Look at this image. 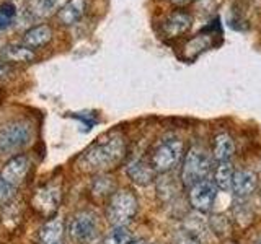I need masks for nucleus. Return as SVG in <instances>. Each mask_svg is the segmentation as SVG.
I'll use <instances>...</instances> for the list:
<instances>
[{"mask_svg": "<svg viewBox=\"0 0 261 244\" xmlns=\"http://www.w3.org/2000/svg\"><path fill=\"white\" fill-rule=\"evenodd\" d=\"M129 244H145V241L144 239H139V241H130Z\"/></svg>", "mask_w": 261, "mask_h": 244, "instance_id": "26", "label": "nucleus"}, {"mask_svg": "<svg viewBox=\"0 0 261 244\" xmlns=\"http://www.w3.org/2000/svg\"><path fill=\"white\" fill-rule=\"evenodd\" d=\"M255 244H261V238H259V239H258V241H256Z\"/></svg>", "mask_w": 261, "mask_h": 244, "instance_id": "27", "label": "nucleus"}, {"mask_svg": "<svg viewBox=\"0 0 261 244\" xmlns=\"http://www.w3.org/2000/svg\"><path fill=\"white\" fill-rule=\"evenodd\" d=\"M30 168H31V163L27 155H16V157L10 158L5 163L0 179H4L8 186L16 187L24 181Z\"/></svg>", "mask_w": 261, "mask_h": 244, "instance_id": "9", "label": "nucleus"}, {"mask_svg": "<svg viewBox=\"0 0 261 244\" xmlns=\"http://www.w3.org/2000/svg\"><path fill=\"white\" fill-rule=\"evenodd\" d=\"M137 197L133 191L122 189L111 195L106 207V217L114 226H126L137 214Z\"/></svg>", "mask_w": 261, "mask_h": 244, "instance_id": "4", "label": "nucleus"}, {"mask_svg": "<svg viewBox=\"0 0 261 244\" xmlns=\"http://www.w3.org/2000/svg\"><path fill=\"white\" fill-rule=\"evenodd\" d=\"M259 199H261V194H259Z\"/></svg>", "mask_w": 261, "mask_h": 244, "instance_id": "29", "label": "nucleus"}, {"mask_svg": "<svg viewBox=\"0 0 261 244\" xmlns=\"http://www.w3.org/2000/svg\"><path fill=\"white\" fill-rule=\"evenodd\" d=\"M16 18V8L12 2H5L0 5V31L12 26Z\"/></svg>", "mask_w": 261, "mask_h": 244, "instance_id": "21", "label": "nucleus"}, {"mask_svg": "<svg viewBox=\"0 0 261 244\" xmlns=\"http://www.w3.org/2000/svg\"><path fill=\"white\" fill-rule=\"evenodd\" d=\"M51 38H53L51 28L46 26V24H39V26H35V28H31V29H28L27 33H24L23 44L28 46V47L36 49V47L47 44L49 41H51Z\"/></svg>", "mask_w": 261, "mask_h": 244, "instance_id": "15", "label": "nucleus"}, {"mask_svg": "<svg viewBox=\"0 0 261 244\" xmlns=\"http://www.w3.org/2000/svg\"><path fill=\"white\" fill-rule=\"evenodd\" d=\"M233 153H235L233 138L227 132L216 135L214 143H212V157H214V160L217 163L230 161V158L233 157Z\"/></svg>", "mask_w": 261, "mask_h": 244, "instance_id": "14", "label": "nucleus"}, {"mask_svg": "<svg viewBox=\"0 0 261 244\" xmlns=\"http://www.w3.org/2000/svg\"><path fill=\"white\" fill-rule=\"evenodd\" d=\"M133 241L127 226H114L105 238V244H129Z\"/></svg>", "mask_w": 261, "mask_h": 244, "instance_id": "20", "label": "nucleus"}, {"mask_svg": "<svg viewBox=\"0 0 261 244\" xmlns=\"http://www.w3.org/2000/svg\"><path fill=\"white\" fill-rule=\"evenodd\" d=\"M33 129L24 120L8 122L0 127V155H10L23 150L31 142Z\"/></svg>", "mask_w": 261, "mask_h": 244, "instance_id": "5", "label": "nucleus"}, {"mask_svg": "<svg viewBox=\"0 0 261 244\" xmlns=\"http://www.w3.org/2000/svg\"><path fill=\"white\" fill-rule=\"evenodd\" d=\"M4 57L8 60H13V62H30L35 59V52L28 49L27 46H21V44H10L4 47L2 51Z\"/></svg>", "mask_w": 261, "mask_h": 244, "instance_id": "18", "label": "nucleus"}, {"mask_svg": "<svg viewBox=\"0 0 261 244\" xmlns=\"http://www.w3.org/2000/svg\"><path fill=\"white\" fill-rule=\"evenodd\" d=\"M258 176L251 169H239L233 173L230 191L237 199H247L256 191Z\"/></svg>", "mask_w": 261, "mask_h": 244, "instance_id": "10", "label": "nucleus"}, {"mask_svg": "<svg viewBox=\"0 0 261 244\" xmlns=\"http://www.w3.org/2000/svg\"><path fill=\"white\" fill-rule=\"evenodd\" d=\"M191 24H193V18L190 13H186L183 10H176L165 18V21L162 24V31L167 38H176L185 35L191 28Z\"/></svg>", "mask_w": 261, "mask_h": 244, "instance_id": "11", "label": "nucleus"}, {"mask_svg": "<svg viewBox=\"0 0 261 244\" xmlns=\"http://www.w3.org/2000/svg\"><path fill=\"white\" fill-rule=\"evenodd\" d=\"M59 4V0H33L31 12L36 16H46L54 12V8Z\"/></svg>", "mask_w": 261, "mask_h": 244, "instance_id": "22", "label": "nucleus"}, {"mask_svg": "<svg viewBox=\"0 0 261 244\" xmlns=\"http://www.w3.org/2000/svg\"><path fill=\"white\" fill-rule=\"evenodd\" d=\"M61 187L57 184H46L44 187L35 194L33 197V208H35L38 214L43 217H51L56 214V210L59 208V202H61Z\"/></svg>", "mask_w": 261, "mask_h": 244, "instance_id": "8", "label": "nucleus"}, {"mask_svg": "<svg viewBox=\"0 0 261 244\" xmlns=\"http://www.w3.org/2000/svg\"><path fill=\"white\" fill-rule=\"evenodd\" d=\"M39 244H64V222L54 217L39 230Z\"/></svg>", "mask_w": 261, "mask_h": 244, "instance_id": "13", "label": "nucleus"}, {"mask_svg": "<svg viewBox=\"0 0 261 244\" xmlns=\"http://www.w3.org/2000/svg\"><path fill=\"white\" fill-rule=\"evenodd\" d=\"M214 171L212 158L202 146H191L185 155L181 166V181L186 187H191L196 182L207 179Z\"/></svg>", "mask_w": 261, "mask_h": 244, "instance_id": "2", "label": "nucleus"}, {"mask_svg": "<svg viewBox=\"0 0 261 244\" xmlns=\"http://www.w3.org/2000/svg\"><path fill=\"white\" fill-rule=\"evenodd\" d=\"M188 197H190V203L194 210L201 211V214H207L214 207V202L217 197V187L214 181L204 179V181H199L190 187Z\"/></svg>", "mask_w": 261, "mask_h": 244, "instance_id": "7", "label": "nucleus"}, {"mask_svg": "<svg viewBox=\"0 0 261 244\" xmlns=\"http://www.w3.org/2000/svg\"><path fill=\"white\" fill-rule=\"evenodd\" d=\"M233 168H232V163L230 161H224V163H219L214 169V184L217 189L228 192L232 187V179H233Z\"/></svg>", "mask_w": 261, "mask_h": 244, "instance_id": "17", "label": "nucleus"}, {"mask_svg": "<svg viewBox=\"0 0 261 244\" xmlns=\"http://www.w3.org/2000/svg\"><path fill=\"white\" fill-rule=\"evenodd\" d=\"M183 157V142L178 137L168 135L153 146L150 153V166L155 173H168Z\"/></svg>", "mask_w": 261, "mask_h": 244, "instance_id": "3", "label": "nucleus"}, {"mask_svg": "<svg viewBox=\"0 0 261 244\" xmlns=\"http://www.w3.org/2000/svg\"><path fill=\"white\" fill-rule=\"evenodd\" d=\"M13 194H15V187L8 186L4 179H0V205L10 202L12 197H13Z\"/></svg>", "mask_w": 261, "mask_h": 244, "instance_id": "24", "label": "nucleus"}, {"mask_svg": "<svg viewBox=\"0 0 261 244\" xmlns=\"http://www.w3.org/2000/svg\"><path fill=\"white\" fill-rule=\"evenodd\" d=\"M0 72H2V65H0Z\"/></svg>", "mask_w": 261, "mask_h": 244, "instance_id": "28", "label": "nucleus"}, {"mask_svg": "<svg viewBox=\"0 0 261 244\" xmlns=\"http://www.w3.org/2000/svg\"><path fill=\"white\" fill-rule=\"evenodd\" d=\"M175 244H201V241L198 236H196V233H193L190 230H183L176 234Z\"/></svg>", "mask_w": 261, "mask_h": 244, "instance_id": "23", "label": "nucleus"}, {"mask_svg": "<svg viewBox=\"0 0 261 244\" xmlns=\"http://www.w3.org/2000/svg\"><path fill=\"white\" fill-rule=\"evenodd\" d=\"M211 35H198L196 38L190 39L185 46V52L188 54L190 59H194L196 55H199L211 46Z\"/></svg>", "mask_w": 261, "mask_h": 244, "instance_id": "19", "label": "nucleus"}, {"mask_svg": "<svg viewBox=\"0 0 261 244\" xmlns=\"http://www.w3.org/2000/svg\"><path fill=\"white\" fill-rule=\"evenodd\" d=\"M126 151L124 138L119 132H111L90 145L79 158V166L90 173H101L114 168Z\"/></svg>", "mask_w": 261, "mask_h": 244, "instance_id": "1", "label": "nucleus"}, {"mask_svg": "<svg viewBox=\"0 0 261 244\" xmlns=\"http://www.w3.org/2000/svg\"><path fill=\"white\" fill-rule=\"evenodd\" d=\"M126 173L133 179V182L139 186H149L155 177V171L152 169L150 163L141 158L130 161L126 168Z\"/></svg>", "mask_w": 261, "mask_h": 244, "instance_id": "12", "label": "nucleus"}, {"mask_svg": "<svg viewBox=\"0 0 261 244\" xmlns=\"http://www.w3.org/2000/svg\"><path fill=\"white\" fill-rule=\"evenodd\" d=\"M175 5H186V4H190V2H193V0H171Z\"/></svg>", "mask_w": 261, "mask_h": 244, "instance_id": "25", "label": "nucleus"}, {"mask_svg": "<svg viewBox=\"0 0 261 244\" xmlns=\"http://www.w3.org/2000/svg\"><path fill=\"white\" fill-rule=\"evenodd\" d=\"M96 231H98V220L93 211L82 210L70 218L69 233L72 236V239H75L77 242L87 244L90 241H93Z\"/></svg>", "mask_w": 261, "mask_h": 244, "instance_id": "6", "label": "nucleus"}, {"mask_svg": "<svg viewBox=\"0 0 261 244\" xmlns=\"http://www.w3.org/2000/svg\"><path fill=\"white\" fill-rule=\"evenodd\" d=\"M85 7H87V0H69L59 10V20L64 24L77 23L84 16Z\"/></svg>", "mask_w": 261, "mask_h": 244, "instance_id": "16", "label": "nucleus"}]
</instances>
